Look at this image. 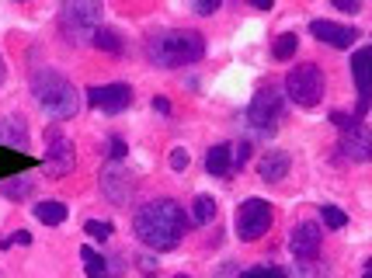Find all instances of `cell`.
<instances>
[{
    "mask_svg": "<svg viewBox=\"0 0 372 278\" xmlns=\"http://www.w3.org/2000/svg\"><path fill=\"white\" fill-rule=\"evenodd\" d=\"M133 229H136L143 247H150V250H174L181 243L185 229H188L185 209L174 198H153V202L140 205V212L133 219Z\"/></svg>",
    "mask_w": 372,
    "mask_h": 278,
    "instance_id": "6da1fadb",
    "label": "cell"
},
{
    "mask_svg": "<svg viewBox=\"0 0 372 278\" xmlns=\"http://www.w3.org/2000/svg\"><path fill=\"white\" fill-rule=\"evenodd\" d=\"M205 56V39L198 32H181V28H167V32H153L146 39V60L153 67L164 70H178V67H192Z\"/></svg>",
    "mask_w": 372,
    "mask_h": 278,
    "instance_id": "7a4b0ae2",
    "label": "cell"
},
{
    "mask_svg": "<svg viewBox=\"0 0 372 278\" xmlns=\"http://www.w3.org/2000/svg\"><path fill=\"white\" fill-rule=\"evenodd\" d=\"M32 94H35L39 108L49 119H70V115H77V91L56 70H39L32 77Z\"/></svg>",
    "mask_w": 372,
    "mask_h": 278,
    "instance_id": "3957f363",
    "label": "cell"
},
{
    "mask_svg": "<svg viewBox=\"0 0 372 278\" xmlns=\"http://www.w3.org/2000/svg\"><path fill=\"white\" fill-rule=\"evenodd\" d=\"M323 91H327L323 70L313 67V63H303V67H296V70L285 77V94H289V101H296V105H303V108H313V105L323 98Z\"/></svg>",
    "mask_w": 372,
    "mask_h": 278,
    "instance_id": "277c9868",
    "label": "cell"
},
{
    "mask_svg": "<svg viewBox=\"0 0 372 278\" xmlns=\"http://www.w3.org/2000/svg\"><path fill=\"white\" fill-rule=\"evenodd\" d=\"M101 21V0H67L63 4V32L70 39H84Z\"/></svg>",
    "mask_w": 372,
    "mask_h": 278,
    "instance_id": "5b68a950",
    "label": "cell"
},
{
    "mask_svg": "<svg viewBox=\"0 0 372 278\" xmlns=\"http://www.w3.org/2000/svg\"><path fill=\"white\" fill-rule=\"evenodd\" d=\"M282 115H285V105H282L278 91H271V87H264V91L251 101V108H247V122H251L254 132H261V136H271V132L278 129Z\"/></svg>",
    "mask_w": 372,
    "mask_h": 278,
    "instance_id": "8992f818",
    "label": "cell"
},
{
    "mask_svg": "<svg viewBox=\"0 0 372 278\" xmlns=\"http://www.w3.org/2000/svg\"><path fill=\"white\" fill-rule=\"evenodd\" d=\"M271 223H275L271 205L261 202V198H247L237 212V236L240 240H261L271 229Z\"/></svg>",
    "mask_w": 372,
    "mask_h": 278,
    "instance_id": "52a82bcc",
    "label": "cell"
},
{
    "mask_svg": "<svg viewBox=\"0 0 372 278\" xmlns=\"http://www.w3.org/2000/svg\"><path fill=\"white\" fill-rule=\"evenodd\" d=\"M101 191L108 195V202L126 205L136 195V174L122 160H108V167L101 171Z\"/></svg>",
    "mask_w": 372,
    "mask_h": 278,
    "instance_id": "ba28073f",
    "label": "cell"
},
{
    "mask_svg": "<svg viewBox=\"0 0 372 278\" xmlns=\"http://www.w3.org/2000/svg\"><path fill=\"white\" fill-rule=\"evenodd\" d=\"M74 164H77V150H74V143L63 136V132H49V146H46V160H42V167H46V177H67L70 171H74Z\"/></svg>",
    "mask_w": 372,
    "mask_h": 278,
    "instance_id": "9c48e42d",
    "label": "cell"
},
{
    "mask_svg": "<svg viewBox=\"0 0 372 278\" xmlns=\"http://www.w3.org/2000/svg\"><path fill=\"white\" fill-rule=\"evenodd\" d=\"M87 101L105 112V115H119L122 108H129L133 101V87L129 84H105V87H91L87 91Z\"/></svg>",
    "mask_w": 372,
    "mask_h": 278,
    "instance_id": "30bf717a",
    "label": "cell"
},
{
    "mask_svg": "<svg viewBox=\"0 0 372 278\" xmlns=\"http://www.w3.org/2000/svg\"><path fill=\"white\" fill-rule=\"evenodd\" d=\"M341 153L351 157V160H358V164L369 160V153H372V139H369V129H365L362 122L341 129Z\"/></svg>",
    "mask_w": 372,
    "mask_h": 278,
    "instance_id": "8fae6325",
    "label": "cell"
},
{
    "mask_svg": "<svg viewBox=\"0 0 372 278\" xmlns=\"http://www.w3.org/2000/svg\"><path fill=\"white\" fill-rule=\"evenodd\" d=\"M310 32H313V39H320V42H327V46H334V49H348V46L358 39V28H344V25L323 21V18H316V21L310 25Z\"/></svg>",
    "mask_w": 372,
    "mask_h": 278,
    "instance_id": "7c38bea8",
    "label": "cell"
},
{
    "mask_svg": "<svg viewBox=\"0 0 372 278\" xmlns=\"http://www.w3.org/2000/svg\"><path fill=\"white\" fill-rule=\"evenodd\" d=\"M289 250L292 257H316L320 250V226L316 223H299L289 236Z\"/></svg>",
    "mask_w": 372,
    "mask_h": 278,
    "instance_id": "4fadbf2b",
    "label": "cell"
},
{
    "mask_svg": "<svg viewBox=\"0 0 372 278\" xmlns=\"http://www.w3.org/2000/svg\"><path fill=\"white\" fill-rule=\"evenodd\" d=\"M289 167H292V160H289V153H282V150H271V153H264V157L257 160V174H261V181H268V184L282 181V177L289 174Z\"/></svg>",
    "mask_w": 372,
    "mask_h": 278,
    "instance_id": "5bb4252c",
    "label": "cell"
},
{
    "mask_svg": "<svg viewBox=\"0 0 372 278\" xmlns=\"http://www.w3.org/2000/svg\"><path fill=\"white\" fill-rule=\"evenodd\" d=\"M369 56L372 49H358L351 56V73H355V84H358V101L369 105Z\"/></svg>",
    "mask_w": 372,
    "mask_h": 278,
    "instance_id": "9a60e30c",
    "label": "cell"
},
{
    "mask_svg": "<svg viewBox=\"0 0 372 278\" xmlns=\"http://www.w3.org/2000/svg\"><path fill=\"white\" fill-rule=\"evenodd\" d=\"M32 216L39 223H46V226H60V223H67V205L63 202H39L32 209Z\"/></svg>",
    "mask_w": 372,
    "mask_h": 278,
    "instance_id": "2e32d148",
    "label": "cell"
},
{
    "mask_svg": "<svg viewBox=\"0 0 372 278\" xmlns=\"http://www.w3.org/2000/svg\"><path fill=\"white\" fill-rule=\"evenodd\" d=\"M205 171H209L212 177H223V174L230 171V146H226V143H219V146H212V150L205 153Z\"/></svg>",
    "mask_w": 372,
    "mask_h": 278,
    "instance_id": "e0dca14e",
    "label": "cell"
},
{
    "mask_svg": "<svg viewBox=\"0 0 372 278\" xmlns=\"http://www.w3.org/2000/svg\"><path fill=\"white\" fill-rule=\"evenodd\" d=\"M292 278H330V268L320 264L316 257H296V264H292Z\"/></svg>",
    "mask_w": 372,
    "mask_h": 278,
    "instance_id": "ac0fdd59",
    "label": "cell"
},
{
    "mask_svg": "<svg viewBox=\"0 0 372 278\" xmlns=\"http://www.w3.org/2000/svg\"><path fill=\"white\" fill-rule=\"evenodd\" d=\"M81 257H84L87 278H112V275H108V261H105L94 247H81Z\"/></svg>",
    "mask_w": 372,
    "mask_h": 278,
    "instance_id": "d6986e66",
    "label": "cell"
},
{
    "mask_svg": "<svg viewBox=\"0 0 372 278\" xmlns=\"http://www.w3.org/2000/svg\"><path fill=\"white\" fill-rule=\"evenodd\" d=\"M87 39H91V46H94V49H105V53H122V39L115 35V28H94Z\"/></svg>",
    "mask_w": 372,
    "mask_h": 278,
    "instance_id": "ffe728a7",
    "label": "cell"
},
{
    "mask_svg": "<svg viewBox=\"0 0 372 278\" xmlns=\"http://www.w3.org/2000/svg\"><path fill=\"white\" fill-rule=\"evenodd\" d=\"M28 129L22 119H0V143H25Z\"/></svg>",
    "mask_w": 372,
    "mask_h": 278,
    "instance_id": "44dd1931",
    "label": "cell"
},
{
    "mask_svg": "<svg viewBox=\"0 0 372 278\" xmlns=\"http://www.w3.org/2000/svg\"><path fill=\"white\" fill-rule=\"evenodd\" d=\"M296 46H299V39H296L292 32H282V35L271 42V56H275V60H289V56L296 53Z\"/></svg>",
    "mask_w": 372,
    "mask_h": 278,
    "instance_id": "7402d4cb",
    "label": "cell"
},
{
    "mask_svg": "<svg viewBox=\"0 0 372 278\" xmlns=\"http://www.w3.org/2000/svg\"><path fill=\"white\" fill-rule=\"evenodd\" d=\"M25 195H32V181H28V177H11V181L4 184V198L22 202Z\"/></svg>",
    "mask_w": 372,
    "mask_h": 278,
    "instance_id": "603a6c76",
    "label": "cell"
},
{
    "mask_svg": "<svg viewBox=\"0 0 372 278\" xmlns=\"http://www.w3.org/2000/svg\"><path fill=\"white\" fill-rule=\"evenodd\" d=\"M212 219H216V202H212L209 195H198V198H195V223L205 226V223H212Z\"/></svg>",
    "mask_w": 372,
    "mask_h": 278,
    "instance_id": "cb8c5ba5",
    "label": "cell"
},
{
    "mask_svg": "<svg viewBox=\"0 0 372 278\" xmlns=\"http://www.w3.org/2000/svg\"><path fill=\"white\" fill-rule=\"evenodd\" d=\"M320 223L330 226V229H341V226L348 223V216H344L337 205H323V209H320Z\"/></svg>",
    "mask_w": 372,
    "mask_h": 278,
    "instance_id": "d4e9b609",
    "label": "cell"
},
{
    "mask_svg": "<svg viewBox=\"0 0 372 278\" xmlns=\"http://www.w3.org/2000/svg\"><path fill=\"white\" fill-rule=\"evenodd\" d=\"M247 160H251V143H247V139H240V143H237V150H233V157H230V167H233V171H240Z\"/></svg>",
    "mask_w": 372,
    "mask_h": 278,
    "instance_id": "484cf974",
    "label": "cell"
},
{
    "mask_svg": "<svg viewBox=\"0 0 372 278\" xmlns=\"http://www.w3.org/2000/svg\"><path fill=\"white\" fill-rule=\"evenodd\" d=\"M84 229H87V236H94V240H108V236H112V223H105V219H91Z\"/></svg>",
    "mask_w": 372,
    "mask_h": 278,
    "instance_id": "4316f807",
    "label": "cell"
},
{
    "mask_svg": "<svg viewBox=\"0 0 372 278\" xmlns=\"http://www.w3.org/2000/svg\"><path fill=\"white\" fill-rule=\"evenodd\" d=\"M240 278H289L282 268H247Z\"/></svg>",
    "mask_w": 372,
    "mask_h": 278,
    "instance_id": "83f0119b",
    "label": "cell"
},
{
    "mask_svg": "<svg viewBox=\"0 0 372 278\" xmlns=\"http://www.w3.org/2000/svg\"><path fill=\"white\" fill-rule=\"evenodd\" d=\"M126 153H129L126 139H122V136H112V143H108V160H126Z\"/></svg>",
    "mask_w": 372,
    "mask_h": 278,
    "instance_id": "f1b7e54d",
    "label": "cell"
},
{
    "mask_svg": "<svg viewBox=\"0 0 372 278\" xmlns=\"http://www.w3.org/2000/svg\"><path fill=\"white\" fill-rule=\"evenodd\" d=\"M330 122H334L337 129H348V125H355V122H362V119H355L351 112H341V108H334V112H330Z\"/></svg>",
    "mask_w": 372,
    "mask_h": 278,
    "instance_id": "f546056e",
    "label": "cell"
},
{
    "mask_svg": "<svg viewBox=\"0 0 372 278\" xmlns=\"http://www.w3.org/2000/svg\"><path fill=\"white\" fill-rule=\"evenodd\" d=\"M219 4H223V0H192L195 15H216V11H219Z\"/></svg>",
    "mask_w": 372,
    "mask_h": 278,
    "instance_id": "4dcf8cb0",
    "label": "cell"
},
{
    "mask_svg": "<svg viewBox=\"0 0 372 278\" xmlns=\"http://www.w3.org/2000/svg\"><path fill=\"white\" fill-rule=\"evenodd\" d=\"M188 160H192V157H188V150H181V146H178V150H171V167H174V171H185V167H188Z\"/></svg>",
    "mask_w": 372,
    "mask_h": 278,
    "instance_id": "1f68e13d",
    "label": "cell"
},
{
    "mask_svg": "<svg viewBox=\"0 0 372 278\" xmlns=\"http://www.w3.org/2000/svg\"><path fill=\"white\" fill-rule=\"evenodd\" d=\"M330 4H334L337 11H348V15H358V11H362L358 0H330Z\"/></svg>",
    "mask_w": 372,
    "mask_h": 278,
    "instance_id": "d6a6232c",
    "label": "cell"
},
{
    "mask_svg": "<svg viewBox=\"0 0 372 278\" xmlns=\"http://www.w3.org/2000/svg\"><path fill=\"white\" fill-rule=\"evenodd\" d=\"M153 108H157L160 115H171V101H167V98H153Z\"/></svg>",
    "mask_w": 372,
    "mask_h": 278,
    "instance_id": "836d02e7",
    "label": "cell"
},
{
    "mask_svg": "<svg viewBox=\"0 0 372 278\" xmlns=\"http://www.w3.org/2000/svg\"><path fill=\"white\" fill-rule=\"evenodd\" d=\"M251 8H257V11H271L275 8V0H247Z\"/></svg>",
    "mask_w": 372,
    "mask_h": 278,
    "instance_id": "e575fe53",
    "label": "cell"
},
{
    "mask_svg": "<svg viewBox=\"0 0 372 278\" xmlns=\"http://www.w3.org/2000/svg\"><path fill=\"white\" fill-rule=\"evenodd\" d=\"M140 268H143V271H157V261H153V257H140Z\"/></svg>",
    "mask_w": 372,
    "mask_h": 278,
    "instance_id": "d590c367",
    "label": "cell"
},
{
    "mask_svg": "<svg viewBox=\"0 0 372 278\" xmlns=\"http://www.w3.org/2000/svg\"><path fill=\"white\" fill-rule=\"evenodd\" d=\"M0 84H4V56H0Z\"/></svg>",
    "mask_w": 372,
    "mask_h": 278,
    "instance_id": "8d00e7d4",
    "label": "cell"
},
{
    "mask_svg": "<svg viewBox=\"0 0 372 278\" xmlns=\"http://www.w3.org/2000/svg\"><path fill=\"white\" fill-rule=\"evenodd\" d=\"M178 278H188V275H178Z\"/></svg>",
    "mask_w": 372,
    "mask_h": 278,
    "instance_id": "74e56055",
    "label": "cell"
}]
</instances>
